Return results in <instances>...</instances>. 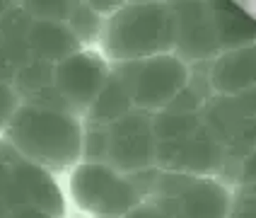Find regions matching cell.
Listing matches in <instances>:
<instances>
[{
  "label": "cell",
  "mask_w": 256,
  "mask_h": 218,
  "mask_svg": "<svg viewBox=\"0 0 256 218\" xmlns=\"http://www.w3.org/2000/svg\"><path fill=\"white\" fill-rule=\"evenodd\" d=\"M157 208V206H155ZM157 213H160V218H184V216H179V213H172V211H160L157 208Z\"/></svg>",
  "instance_id": "cell-24"
},
{
  "label": "cell",
  "mask_w": 256,
  "mask_h": 218,
  "mask_svg": "<svg viewBox=\"0 0 256 218\" xmlns=\"http://www.w3.org/2000/svg\"><path fill=\"white\" fill-rule=\"evenodd\" d=\"M75 0H27L20 3L22 13L32 22H68V15L72 10Z\"/></svg>",
  "instance_id": "cell-17"
},
{
  "label": "cell",
  "mask_w": 256,
  "mask_h": 218,
  "mask_svg": "<svg viewBox=\"0 0 256 218\" xmlns=\"http://www.w3.org/2000/svg\"><path fill=\"white\" fill-rule=\"evenodd\" d=\"M213 25L220 54L256 44V17L230 0H213Z\"/></svg>",
  "instance_id": "cell-13"
},
{
  "label": "cell",
  "mask_w": 256,
  "mask_h": 218,
  "mask_svg": "<svg viewBox=\"0 0 256 218\" xmlns=\"http://www.w3.org/2000/svg\"><path fill=\"white\" fill-rule=\"evenodd\" d=\"M66 27L70 29L72 39L78 42L80 49H97L102 39V29H104V17L94 13L87 5V0H75Z\"/></svg>",
  "instance_id": "cell-15"
},
{
  "label": "cell",
  "mask_w": 256,
  "mask_h": 218,
  "mask_svg": "<svg viewBox=\"0 0 256 218\" xmlns=\"http://www.w3.org/2000/svg\"><path fill=\"white\" fill-rule=\"evenodd\" d=\"M225 150L206 124L174 141H157V170L191 177L225 174Z\"/></svg>",
  "instance_id": "cell-8"
},
{
  "label": "cell",
  "mask_w": 256,
  "mask_h": 218,
  "mask_svg": "<svg viewBox=\"0 0 256 218\" xmlns=\"http://www.w3.org/2000/svg\"><path fill=\"white\" fill-rule=\"evenodd\" d=\"M174 15V56L186 66L210 63L218 54V37L213 25V8L203 0H179L170 3Z\"/></svg>",
  "instance_id": "cell-10"
},
{
  "label": "cell",
  "mask_w": 256,
  "mask_h": 218,
  "mask_svg": "<svg viewBox=\"0 0 256 218\" xmlns=\"http://www.w3.org/2000/svg\"><path fill=\"white\" fill-rule=\"evenodd\" d=\"M27 42L29 51H32V61H42V63H51V66H56L63 58L80 51L70 29L63 22H32Z\"/></svg>",
  "instance_id": "cell-14"
},
{
  "label": "cell",
  "mask_w": 256,
  "mask_h": 218,
  "mask_svg": "<svg viewBox=\"0 0 256 218\" xmlns=\"http://www.w3.org/2000/svg\"><path fill=\"white\" fill-rule=\"evenodd\" d=\"M60 184L68 208L78 218H124L148 201L133 177L116 172L106 162L80 160Z\"/></svg>",
  "instance_id": "cell-3"
},
{
  "label": "cell",
  "mask_w": 256,
  "mask_h": 218,
  "mask_svg": "<svg viewBox=\"0 0 256 218\" xmlns=\"http://www.w3.org/2000/svg\"><path fill=\"white\" fill-rule=\"evenodd\" d=\"M109 73L112 63L97 49H80L54 66V85L63 104L82 119L104 87Z\"/></svg>",
  "instance_id": "cell-9"
},
{
  "label": "cell",
  "mask_w": 256,
  "mask_h": 218,
  "mask_svg": "<svg viewBox=\"0 0 256 218\" xmlns=\"http://www.w3.org/2000/svg\"><path fill=\"white\" fill-rule=\"evenodd\" d=\"M230 218H256V184L254 187H237Z\"/></svg>",
  "instance_id": "cell-19"
},
{
  "label": "cell",
  "mask_w": 256,
  "mask_h": 218,
  "mask_svg": "<svg viewBox=\"0 0 256 218\" xmlns=\"http://www.w3.org/2000/svg\"><path fill=\"white\" fill-rule=\"evenodd\" d=\"M10 5H12V3H5V0H0V17L8 13V8H10Z\"/></svg>",
  "instance_id": "cell-25"
},
{
  "label": "cell",
  "mask_w": 256,
  "mask_h": 218,
  "mask_svg": "<svg viewBox=\"0 0 256 218\" xmlns=\"http://www.w3.org/2000/svg\"><path fill=\"white\" fill-rule=\"evenodd\" d=\"M104 162L121 174H140L157 167V138L152 131V114L128 112L106 126Z\"/></svg>",
  "instance_id": "cell-7"
},
{
  "label": "cell",
  "mask_w": 256,
  "mask_h": 218,
  "mask_svg": "<svg viewBox=\"0 0 256 218\" xmlns=\"http://www.w3.org/2000/svg\"><path fill=\"white\" fill-rule=\"evenodd\" d=\"M87 5L100 15V17H104V20L112 17V15L121 8V3H114V0H87Z\"/></svg>",
  "instance_id": "cell-21"
},
{
  "label": "cell",
  "mask_w": 256,
  "mask_h": 218,
  "mask_svg": "<svg viewBox=\"0 0 256 218\" xmlns=\"http://www.w3.org/2000/svg\"><path fill=\"white\" fill-rule=\"evenodd\" d=\"M5 218H56L46 211H39V208H32V206H24V208H17L12 213H8Z\"/></svg>",
  "instance_id": "cell-23"
},
{
  "label": "cell",
  "mask_w": 256,
  "mask_h": 218,
  "mask_svg": "<svg viewBox=\"0 0 256 218\" xmlns=\"http://www.w3.org/2000/svg\"><path fill=\"white\" fill-rule=\"evenodd\" d=\"M203 126L200 114H176V112H157L152 114V131L157 141H174Z\"/></svg>",
  "instance_id": "cell-16"
},
{
  "label": "cell",
  "mask_w": 256,
  "mask_h": 218,
  "mask_svg": "<svg viewBox=\"0 0 256 218\" xmlns=\"http://www.w3.org/2000/svg\"><path fill=\"white\" fill-rule=\"evenodd\" d=\"M126 68L133 109L145 114H157L170 107V102L182 92L188 80L191 66H186L174 54H162L136 63H121Z\"/></svg>",
  "instance_id": "cell-6"
},
{
  "label": "cell",
  "mask_w": 256,
  "mask_h": 218,
  "mask_svg": "<svg viewBox=\"0 0 256 218\" xmlns=\"http://www.w3.org/2000/svg\"><path fill=\"white\" fill-rule=\"evenodd\" d=\"M24 206L56 218L70 216L63 184L56 174L27 162L0 141V218Z\"/></svg>",
  "instance_id": "cell-4"
},
{
  "label": "cell",
  "mask_w": 256,
  "mask_h": 218,
  "mask_svg": "<svg viewBox=\"0 0 256 218\" xmlns=\"http://www.w3.org/2000/svg\"><path fill=\"white\" fill-rule=\"evenodd\" d=\"M133 112V95H130V83H128L126 68L118 63L112 66V73L106 78L104 87L94 102L90 104V109L82 116V124L87 126H109L118 121L121 116Z\"/></svg>",
  "instance_id": "cell-12"
},
{
  "label": "cell",
  "mask_w": 256,
  "mask_h": 218,
  "mask_svg": "<svg viewBox=\"0 0 256 218\" xmlns=\"http://www.w3.org/2000/svg\"><path fill=\"white\" fill-rule=\"evenodd\" d=\"M112 66L136 63L174 51V15L170 3L130 0L104 20L97 46Z\"/></svg>",
  "instance_id": "cell-2"
},
{
  "label": "cell",
  "mask_w": 256,
  "mask_h": 218,
  "mask_svg": "<svg viewBox=\"0 0 256 218\" xmlns=\"http://www.w3.org/2000/svg\"><path fill=\"white\" fill-rule=\"evenodd\" d=\"M124 218H160V213H157L155 203L152 201H142L140 206H136L130 213H126Z\"/></svg>",
  "instance_id": "cell-22"
},
{
  "label": "cell",
  "mask_w": 256,
  "mask_h": 218,
  "mask_svg": "<svg viewBox=\"0 0 256 218\" xmlns=\"http://www.w3.org/2000/svg\"><path fill=\"white\" fill-rule=\"evenodd\" d=\"M85 124L66 107L22 104L0 141L20 158L63 179L82 160Z\"/></svg>",
  "instance_id": "cell-1"
},
{
  "label": "cell",
  "mask_w": 256,
  "mask_h": 218,
  "mask_svg": "<svg viewBox=\"0 0 256 218\" xmlns=\"http://www.w3.org/2000/svg\"><path fill=\"white\" fill-rule=\"evenodd\" d=\"M256 184V148L237 165L234 177H232V189L237 187H254Z\"/></svg>",
  "instance_id": "cell-20"
},
{
  "label": "cell",
  "mask_w": 256,
  "mask_h": 218,
  "mask_svg": "<svg viewBox=\"0 0 256 218\" xmlns=\"http://www.w3.org/2000/svg\"><path fill=\"white\" fill-rule=\"evenodd\" d=\"M148 201L160 211H172L184 218H230L234 189L220 177H191L160 170Z\"/></svg>",
  "instance_id": "cell-5"
},
{
  "label": "cell",
  "mask_w": 256,
  "mask_h": 218,
  "mask_svg": "<svg viewBox=\"0 0 256 218\" xmlns=\"http://www.w3.org/2000/svg\"><path fill=\"white\" fill-rule=\"evenodd\" d=\"M208 80L218 97H232L256 87V44L218 54L208 63Z\"/></svg>",
  "instance_id": "cell-11"
},
{
  "label": "cell",
  "mask_w": 256,
  "mask_h": 218,
  "mask_svg": "<svg viewBox=\"0 0 256 218\" xmlns=\"http://www.w3.org/2000/svg\"><path fill=\"white\" fill-rule=\"evenodd\" d=\"M20 107H22V97L17 95L12 83H0V136L10 126Z\"/></svg>",
  "instance_id": "cell-18"
}]
</instances>
